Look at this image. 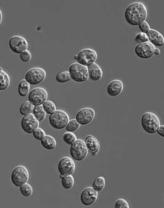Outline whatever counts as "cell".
I'll return each instance as SVG.
<instances>
[{
    "label": "cell",
    "instance_id": "cell-1",
    "mask_svg": "<svg viewBox=\"0 0 164 208\" xmlns=\"http://www.w3.org/2000/svg\"><path fill=\"white\" fill-rule=\"evenodd\" d=\"M148 15L147 9L143 3L139 2L132 3L128 5L124 12L127 22L130 24L137 25L145 21Z\"/></svg>",
    "mask_w": 164,
    "mask_h": 208
},
{
    "label": "cell",
    "instance_id": "cell-2",
    "mask_svg": "<svg viewBox=\"0 0 164 208\" xmlns=\"http://www.w3.org/2000/svg\"><path fill=\"white\" fill-rule=\"evenodd\" d=\"M141 121L144 130L149 134H153L156 133L160 125L159 117L156 114L151 112L144 113L141 116Z\"/></svg>",
    "mask_w": 164,
    "mask_h": 208
},
{
    "label": "cell",
    "instance_id": "cell-3",
    "mask_svg": "<svg viewBox=\"0 0 164 208\" xmlns=\"http://www.w3.org/2000/svg\"><path fill=\"white\" fill-rule=\"evenodd\" d=\"M69 120L68 113L61 109H56L50 115L49 117L50 125L53 128L57 130L65 128Z\"/></svg>",
    "mask_w": 164,
    "mask_h": 208
},
{
    "label": "cell",
    "instance_id": "cell-4",
    "mask_svg": "<svg viewBox=\"0 0 164 208\" xmlns=\"http://www.w3.org/2000/svg\"><path fill=\"white\" fill-rule=\"evenodd\" d=\"M68 71L71 79L76 82H85L89 78L87 67L77 62L70 65Z\"/></svg>",
    "mask_w": 164,
    "mask_h": 208
},
{
    "label": "cell",
    "instance_id": "cell-5",
    "mask_svg": "<svg viewBox=\"0 0 164 208\" xmlns=\"http://www.w3.org/2000/svg\"><path fill=\"white\" fill-rule=\"evenodd\" d=\"M97 57V53L94 50L86 48L80 51L74 58L77 62L87 67L95 63Z\"/></svg>",
    "mask_w": 164,
    "mask_h": 208
},
{
    "label": "cell",
    "instance_id": "cell-6",
    "mask_svg": "<svg viewBox=\"0 0 164 208\" xmlns=\"http://www.w3.org/2000/svg\"><path fill=\"white\" fill-rule=\"evenodd\" d=\"M70 152L72 158L75 160L79 162L83 160L88 153L85 141L81 139H77L70 145Z\"/></svg>",
    "mask_w": 164,
    "mask_h": 208
},
{
    "label": "cell",
    "instance_id": "cell-7",
    "mask_svg": "<svg viewBox=\"0 0 164 208\" xmlns=\"http://www.w3.org/2000/svg\"><path fill=\"white\" fill-rule=\"evenodd\" d=\"M29 177V172L27 168L22 165H19L13 170L11 176L12 183L17 187L20 186L27 183Z\"/></svg>",
    "mask_w": 164,
    "mask_h": 208
},
{
    "label": "cell",
    "instance_id": "cell-8",
    "mask_svg": "<svg viewBox=\"0 0 164 208\" xmlns=\"http://www.w3.org/2000/svg\"><path fill=\"white\" fill-rule=\"evenodd\" d=\"M46 76V73L44 69L40 67H35L27 72L25 79L30 84L36 85L42 82Z\"/></svg>",
    "mask_w": 164,
    "mask_h": 208
},
{
    "label": "cell",
    "instance_id": "cell-9",
    "mask_svg": "<svg viewBox=\"0 0 164 208\" xmlns=\"http://www.w3.org/2000/svg\"><path fill=\"white\" fill-rule=\"evenodd\" d=\"M48 97V92L45 88L37 87L31 90L28 98L29 101L34 106H36L42 105L47 100Z\"/></svg>",
    "mask_w": 164,
    "mask_h": 208
},
{
    "label": "cell",
    "instance_id": "cell-10",
    "mask_svg": "<svg viewBox=\"0 0 164 208\" xmlns=\"http://www.w3.org/2000/svg\"><path fill=\"white\" fill-rule=\"evenodd\" d=\"M75 169V165L73 159L70 157L65 156L61 158L58 164L57 169L62 176L72 175Z\"/></svg>",
    "mask_w": 164,
    "mask_h": 208
},
{
    "label": "cell",
    "instance_id": "cell-11",
    "mask_svg": "<svg viewBox=\"0 0 164 208\" xmlns=\"http://www.w3.org/2000/svg\"><path fill=\"white\" fill-rule=\"evenodd\" d=\"M95 115L94 109L90 107H85L80 109L76 113L75 119L81 125H85L90 123Z\"/></svg>",
    "mask_w": 164,
    "mask_h": 208
},
{
    "label": "cell",
    "instance_id": "cell-12",
    "mask_svg": "<svg viewBox=\"0 0 164 208\" xmlns=\"http://www.w3.org/2000/svg\"><path fill=\"white\" fill-rule=\"evenodd\" d=\"M8 45L11 50L16 54H20L26 50L28 44L26 40L22 36L18 35L12 37L9 39Z\"/></svg>",
    "mask_w": 164,
    "mask_h": 208
},
{
    "label": "cell",
    "instance_id": "cell-13",
    "mask_svg": "<svg viewBox=\"0 0 164 208\" xmlns=\"http://www.w3.org/2000/svg\"><path fill=\"white\" fill-rule=\"evenodd\" d=\"M155 46L149 42L138 43L135 46L134 51L136 55L142 59H148L153 56Z\"/></svg>",
    "mask_w": 164,
    "mask_h": 208
},
{
    "label": "cell",
    "instance_id": "cell-14",
    "mask_svg": "<svg viewBox=\"0 0 164 208\" xmlns=\"http://www.w3.org/2000/svg\"><path fill=\"white\" fill-rule=\"evenodd\" d=\"M98 192L92 187H87L84 188L80 194V200L83 205L88 206L94 204L98 197Z\"/></svg>",
    "mask_w": 164,
    "mask_h": 208
},
{
    "label": "cell",
    "instance_id": "cell-15",
    "mask_svg": "<svg viewBox=\"0 0 164 208\" xmlns=\"http://www.w3.org/2000/svg\"><path fill=\"white\" fill-rule=\"evenodd\" d=\"M21 125L24 132L30 134L39 127V123L31 113L23 116L21 120Z\"/></svg>",
    "mask_w": 164,
    "mask_h": 208
},
{
    "label": "cell",
    "instance_id": "cell-16",
    "mask_svg": "<svg viewBox=\"0 0 164 208\" xmlns=\"http://www.w3.org/2000/svg\"><path fill=\"white\" fill-rule=\"evenodd\" d=\"M124 88V84L122 81L118 79H114L108 84L107 88V92L109 96L115 97L122 92Z\"/></svg>",
    "mask_w": 164,
    "mask_h": 208
},
{
    "label": "cell",
    "instance_id": "cell-17",
    "mask_svg": "<svg viewBox=\"0 0 164 208\" xmlns=\"http://www.w3.org/2000/svg\"><path fill=\"white\" fill-rule=\"evenodd\" d=\"M85 142L88 151L90 153L95 154L99 152L100 144L94 136L91 135H87L86 137Z\"/></svg>",
    "mask_w": 164,
    "mask_h": 208
},
{
    "label": "cell",
    "instance_id": "cell-18",
    "mask_svg": "<svg viewBox=\"0 0 164 208\" xmlns=\"http://www.w3.org/2000/svg\"><path fill=\"white\" fill-rule=\"evenodd\" d=\"M146 34L150 42L154 46L160 47L164 45V37L158 32L153 29H150Z\"/></svg>",
    "mask_w": 164,
    "mask_h": 208
},
{
    "label": "cell",
    "instance_id": "cell-19",
    "mask_svg": "<svg viewBox=\"0 0 164 208\" xmlns=\"http://www.w3.org/2000/svg\"><path fill=\"white\" fill-rule=\"evenodd\" d=\"M89 78L94 81L100 80L102 78L103 73L100 66L95 63L87 67Z\"/></svg>",
    "mask_w": 164,
    "mask_h": 208
},
{
    "label": "cell",
    "instance_id": "cell-20",
    "mask_svg": "<svg viewBox=\"0 0 164 208\" xmlns=\"http://www.w3.org/2000/svg\"><path fill=\"white\" fill-rule=\"evenodd\" d=\"M40 141L41 146L46 150H53L56 147V140L54 137L50 135H45Z\"/></svg>",
    "mask_w": 164,
    "mask_h": 208
},
{
    "label": "cell",
    "instance_id": "cell-21",
    "mask_svg": "<svg viewBox=\"0 0 164 208\" xmlns=\"http://www.w3.org/2000/svg\"><path fill=\"white\" fill-rule=\"evenodd\" d=\"M0 71V90L4 91L9 87L10 83V77L8 73L1 69Z\"/></svg>",
    "mask_w": 164,
    "mask_h": 208
},
{
    "label": "cell",
    "instance_id": "cell-22",
    "mask_svg": "<svg viewBox=\"0 0 164 208\" xmlns=\"http://www.w3.org/2000/svg\"><path fill=\"white\" fill-rule=\"evenodd\" d=\"M30 88V84L25 79L21 80L17 87L19 95L22 97H25L28 94Z\"/></svg>",
    "mask_w": 164,
    "mask_h": 208
},
{
    "label": "cell",
    "instance_id": "cell-23",
    "mask_svg": "<svg viewBox=\"0 0 164 208\" xmlns=\"http://www.w3.org/2000/svg\"><path fill=\"white\" fill-rule=\"evenodd\" d=\"M32 114L39 122L42 121L45 119L46 113L43 109L42 105L34 106Z\"/></svg>",
    "mask_w": 164,
    "mask_h": 208
},
{
    "label": "cell",
    "instance_id": "cell-24",
    "mask_svg": "<svg viewBox=\"0 0 164 208\" xmlns=\"http://www.w3.org/2000/svg\"><path fill=\"white\" fill-rule=\"evenodd\" d=\"M34 106L29 101L25 102L21 104L20 107L19 112L23 116L32 113Z\"/></svg>",
    "mask_w": 164,
    "mask_h": 208
},
{
    "label": "cell",
    "instance_id": "cell-25",
    "mask_svg": "<svg viewBox=\"0 0 164 208\" xmlns=\"http://www.w3.org/2000/svg\"><path fill=\"white\" fill-rule=\"evenodd\" d=\"M105 184L104 177L102 176H98L96 177L93 180L92 187L96 191L100 192L104 189Z\"/></svg>",
    "mask_w": 164,
    "mask_h": 208
},
{
    "label": "cell",
    "instance_id": "cell-26",
    "mask_svg": "<svg viewBox=\"0 0 164 208\" xmlns=\"http://www.w3.org/2000/svg\"><path fill=\"white\" fill-rule=\"evenodd\" d=\"M68 71L60 72L57 73L55 76L56 81L60 84H64L69 82L71 79Z\"/></svg>",
    "mask_w": 164,
    "mask_h": 208
},
{
    "label": "cell",
    "instance_id": "cell-27",
    "mask_svg": "<svg viewBox=\"0 0 164 208\" xmlns=\"http://www.w3.org/2000/svg\"><path fill=\"white\" fill-rule=\"evenodd\" d=\"M61 179L62 185L65 189L69 190L73 186L74 181L71 175L62 176Z\"/></svg>",
    "mask_w": 164,
    "mask_h": 208
},
{
    "label": "cell",
    "instance_id": "cell-28",
    "mask_svg": "<svg viewBox=\"0 0 164 208\" xmlns=\"http://www.w3.org/2000/svg\"><path fill=\"white\" fill-rule=\"evenodd\" d=\"M20 192L24 196L29 197L31 196L33 192L32 188L29 184L26 183L20 186Z\"/></svg>",
    "mask_w": 164,
    "mask_h": 208
},
{
    "label": "cell",
    "instance_id": "cell-29",
    "mask_svg": "<svg viewBox=\"0 0 164 208\" xmlns=\"http://www.w3.org/2000/svg\"><path fill=\"white\" fill-rule=\"evenodd\" d=\"M42 105L45 111L48 114H50L56 110L55 104L50 100H46Z\"/></svg>",
    "mask_w": 164,
    "mask_h": 208
},
{
    "label": "cell",
    "instance_id": "cell-30",
    "mask_svg": "<svg viewBox=\"0 0 164 208\" xmlns=\"http://www.w3.org/2000/svg\"><path fill=\"white\" fill-rule=\"evenodd\" d=\"M80 126L75 119H72L69 120L65 128L68 132H73L77 130Z\"/></svg>",
    "mask_w": 164,
    "mask_h": 208
},
{
    "label": "cell",
    "instance_id": "cell-31",
    "mask_svg": "<svg viewBox=\"0 0 164 208\" xmlns=\"http://www.w3.org/2000/svg\"><path fill=\"white\" fill-rule=\"evenodd\" d=\"M63 141L66 144L71 145L77 139L75 135L72 132H67L63 136Z\"/></svg>",
    "mask_w": 164,
    "mask_h": 208
},
{
    "label": "cell",
    "instance_id": "cell-32",
    "mask_svg": "<svg viewBox=\"0 0 164 208\" xmlns=\"http://www.w3.org/2000/svg\"><path fill=\"white\" fill-rule=\"evenodd\" d=\"M115 208H129V205L127 201L125 199L120 198L115 201L114 204Z\"/></svg>",
    "mask_w": 164,
    "mask_h": 208
},
{
    "label": "cell",
    "instance_id": "cell-33",
    "mask_svg": "<svg viewBox=\"0 0 164 208\" xmlns=\"http://www.w3.org/2000/svg\"><path fill=\"white\" fill-rule=\"evenodd\" d=\"M34 138L38 140H40L46 135L44 130L42 128L38 127L32 133Z\"/></svg>",
    "mask_w": 164,
    "mask_h": 208
},
{
    "label": "cell",
    "instance_id": "cell-34",
    "mask_svg": "<svg viewBox=\"0 0 164 208\" xmlns=\"http://www.w3.org/2000/svg\"><path fill=\"white\" fill-rule=\"evenodd\" d=\"M135 40L139 43L148 42V38L146 33L140 32L136 35Z\"/></svg>",
    "mask_w": 164,
    "mask_h": 208
},
{
    "label": "cell",
    "instance_id": "cell-35",
    "mask_svg": "<svg viewBox=\"0 0 164 208\" xmlns=\"http://www.w3.org/2000/svg\"><path fill=\"white\" fill-rule=\"evenodd\" d=\"M32 57L31 53L29 50H27L20 53V59L21 61L25 62L29 61L31 60Z\"/></svg>",
    "mask_w": 164,
    "mask_h": 208
},
{
    "label": "cell",
    "instance_id": "cell-36",
    "mask_svg": "<svg viewBox=\"0 0 164 208\" xmlns=\"http://www.w3.org/2000/svg\"><path fill=\"white\" fill-rule=\"evenodd\" d=\"M139 27L142 32L146 33L149 30L150 26L148 23L145 21L138 25Z\"/></svg>",
    "mask_w": 164,
    "mask_h": 208
},
{
    "label": "cell",
    "instance_id": "cell-37",
    "mask_svg": "<svg viewBox=\"0 0 164 208\" xmlns=\"http://www.w3.org/2000/svg\"><path fill=\"white\" fill-rule=\"evenodd\" d=\"M164 125H160L157 132L158 134L161 137H164Z\"/></svg>",
    "mask_w": 164,
    "mask_h": 208
},
{
    "label": "cell",
    "instance_id": "cell-38",
    "mask_svg": "<svg viewBox=\"0 0 164 208\" xmlns=\"http://www.w3.org/2000/svg\"><path fill=\"white\" fill-rule=\"evenodd\" d=\"M160 51L159 49L157 48H155L154 51V54L156 55H158L160 54Z\"/></svg>",
    "mask_w": 164,
    "mask_h": 208
}]
</instances>
